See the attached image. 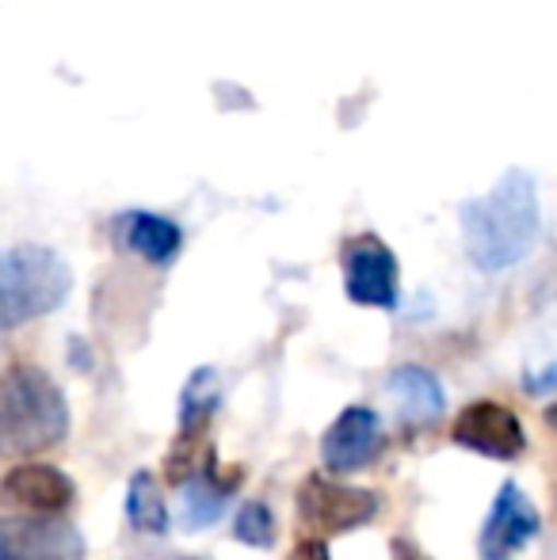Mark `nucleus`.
I'll list each match as a JSON object with an SVG mask.
<instances>
[{
	"instance_id": "39448f33",
	"label": "nucleus",
	"mask_w": 557,
	"mask_h": 560,
	"mask_svg": "<svg viewBox=\"0 0 557 560\" xmlns=\"http://www.w3.org/2000/svg\"><path fill=\"white\" fill-rule=\"evenodd\" d=\"M538 508L531 503V495L523 492L515 480H504L489 508V518L481 526V538H477V553L485 560H512L520 557L531 541L538 538Z\"/></svg>"
},
{
	"instance_id": "aec40b11",
	"label": "nucleus",
	"mask_w": 557,
	"mask_h": 560,
	"mask_svg": "<svg viewBox=\"0 0 557 560\" xmlns=\"http://www.w3.org/2000/svg\"><path fill=\"white\" fill-rule=\"evenodd\" d=\"M543 420L550 423V428L557 431V400H554V405H550V408H546V412H543Z\"/></svg>"
},
{
	"instance_id": "0eeeda50",
	"label": "nucleus",
	"mask_w": 557,
	"mask_h": 560,
	"mask_svg": "<svg viewBox=\"0 0 557 560\" xmlns=\"http://www.w3.org/2000/svg\"><path fill=\"white\" fill-rule=\"evenodd\" d=\"M344 290L356 305L397 310V256L379 236H356L344 248Z\"/></svg>"
},
{
	"instance_id": "f3484780",
	"label": "nucleus",
	"mask_w": 557,
	"mask_h": 560,
	"mask_svg": "<svg viewBox=\"0 0 557 560\" xmlns=\"http://www.w3.org/2000/svg\"><path fill=\"white\" fill-rule=\"evenodd\" d=\"M233 538L245 541L253 549H271L276 546V515L268 511V503L248 500L233 518Z\"/></svg>"
},
{
	"instance_id": "ddd939ff",
	"label": "nucleus",
	"mask_w": 557,
	"mask_h": 560,
	"mask_svg": "<svg viewBox=\"0 0 557 560\" xmlns=\"http://www.w3.org/2000/svg\"><path fill=\"white\" fill-rule=\"evenodd\" d=\"M386 393H390V400H394L397 416H402L405 423L439 420V416H443V405H446L439 377L423 366H397L386 382Z\"/></svg>"
},
{
	"instance_id": "6ab92c4d",
	"label": "nucleus",
	"mask_w": 557,
	"mask_h": 560,
	"mask_svg": "<svg viewBox=\"0 0 557 560\" xmlns=\"http://www.w3.org/2000/svg\"><path fill=\"white\" fill-rule=\"evenodd\" d=\"M394 553H397V560H423L420 553H413V549L405 546V541H394Z\"/></svg>"
},
{
	"instance_id": "dca6fc26",
	"label": "nucleus",
	"mask_w": 557,
	"mask_h": 560,
	"mask_svg": "<svg viewBox=\"0 0 557 560\" xmlns=\"http://www.w3.org/2000/svg\"><path fill=\"white\" fill-rule=\"evenodd\" d=\"M218 405H222L218 374L210 366L195 370V374L187 377L184 393H179V431H207Z\"/></svg>"
},
{
	"instance_id": "2eb2a0df",
	"label": "nucleus",
	"mask_w": 557,
	"mask_h": 560,
	"mask_svg": "<svg viewBox=\"0 0 557 560\" xmlns=\"http://www.w3.org/2000/svg\"><path fill=\"white\" fill-rule=\"evenodd\" d=\"M127 518L141 534H169V503L149 469H138L127 488Z\"/></svg>"
},
{
	"instance_id": "9b49d317",
	"label": "nucleus",
	"mask_w": 557,
	"mask_h": 560,
	"mask_svg": "<svg viewBox=\"0 0 557 560\" xmlns=\"http://www.w3.org/2000/svg\"><path fill=\"white\" fill-rule=\"evenodd\" d=\"M115 244L135 252L146 264L164 267L176 259L179 244H184V233H179L176 222H169V218H161V214L127 210V214L115 218Z\"/></svg>"
},
{
	"instance_id": "4468645a",
	"label": "nucleus",
	"mask_w": 557,
	"mask_h": 560,
	"mask_svg": "<svg viewBox=\"0 0 557 560\" xmlns=\"http://www.w3.org/2000/svg\"><path fill=\"white\" fill-rule=\"evenodd\" d=\"M218 465L214 443H210V428L207 431H179L176 443H172L169 457H164V477L169 485H192L195 477L210 472Z\"/></svg>"
},
{
	"instance_id": "9d476101",
	"label": "nucleus",
	"mask_w": 557,
	"mask_h": 560,
	"mask_svg": "<svg viewBox=\"0 0 557 560\" xmlns=\"http://www.w3.org/2000/svg\"><path fill=\"white\" fill-rule=\"evenodd\" d=\"M77 488L73 480L61 469L43 462H23L0 480V503L15 511H27V515H61V511L73 503Z\"/></svg>"
},
{
	"instance_id": "6e6552de",
	"label": "nucleus",
	"mask_w": 557,
	"mask_h": 560,
	"mask_svg": "<svg viewBox=\"0 0 557 560\" xmlns=\"http://www.w3.org/2000/svg\"><path fill=\"white\" fill-rule=\"evenodd\" d=\"M386 446L382 435V420L379 412H371L367 405H351L328 423L325 439H321V462L333 472H359L374 462Z\"/></svg>"
},
{
	"instance_id": "f8f14e48",
	"label": "nucleus",
	"mask_w": 557,
	"mask_h": 560,
	"mask_svg": "<svg viewBox=\"0 0 557 560\" xmlns=\"http://www.w3.org/2000/svg\"><path fill=\"white\" fill-rule=\"evenodd\" d=\"M241 477H245L241 469L214 465L210 472L195 477L192 485H184V495H179V523H184V530H207V526H214L225 515V508H230Z\"/></svg>"
},
{
	"instance_id": "423d86ee",
	"label": "nucleus",
	"mask_w": 557,
	"mask_h": 560,
	"mask_svg": "<svg viewBox=\"0 0 557 560\" xmlns=\"http://www.w3.org/2000/svg\"><path fill=\"white\" fill-rule=\"evenodd\" d=\"M451 439L481 457H497V462H515L527 450V431H523L520 416L500 400H474L462 408Z\"/></svg>"
},
{
	"instance_id": "7ed1b4c3",
	"label": "nucleus",
	"mask_w": 557,
	"mask_h": 560,
	"mask_svg": "<svg viewBox=\"0 0 557 560\" xmlns=\"http://www.w3.org/2000/svg\"><path fill=\"white\" fill-rule=\"evenodd\" d=\"M73 275L58 252L20 244L0 252V332L54 313L69 298Z\"/></svg>"
},
{
	"instance_id": "a211bd4d",
	"label": "nucleus",
	"mask_w": 557,
	"mask_h": 560,
	"mask_svg": "<svg viewBox=\"0 0 557 560\" xmlns=\"http://www.w3.org/2000/svg\"><path fill=\"white\" fill-rule=\"evenodd\" d=\"M287 560H333V557H328V546L321 538H305V541H298L294 553Z\"/></svg>"
},
{
	"instance_id": "f03ea898",
	"label": "nucleus",
	"mask_w": 557,
	"mask_h": 560,
	"mask_svg": "<svg viewBox=\"0 0 557 560\" xmlns=\"http://www.w3.org/2000/svg\"><path fill=\"white\" fill-rule=\"evenodd\" d=\"M69 435V405L46 370L12 366L0 374V454L31 457Z\"/></svg>"
},
{
	"instance_id": "f257e3e1",
	"label": "nucleus",
	"mask_w": 557,
	"mask_h": 560,
	"mask_svg": "<svg viewBox=\"0 0 557 560\" xmlns=\"http://www.w3.org/2000/svg\"><path fill=\"white\" fill-rule=\"evenodd\" d=\"M462 236L474 267L508 271L531 256L538 241V195L527 172L512 168L481 199H466L459 207Z\"/></svg>"
},
{
	"instance_id": "1a4fd4ad",
	"label": "nucleus",
	"mask_w": 557,
	"mask_h": 560,
	"mask_svg": "<svg viewBox=\"0 0 557 560\" xmlns=\"http://www.w3.org/2000/svg\"><path fill=\"white\" fill-rule=\"evenodd\" d=\"M0 560H84V538L61 518H0Z\"/></svg>"
},
{
	"instance_id": "20e7f679",
	"label": "nucleus",
	"mask_w": 557,
	"mask_h": 560,
	"mask_svg": "<svg viewBox=\"0 0 557 560\" xmlns=\"http://www.w3.org/2000/svg\"><path fill=\"white\" fill-rule=\"evenodd\" d=\"M374 515H379V495L367 492V488L340 485V480L321 477V472L298 485V518L313 538L359 530Z\"/></svg>"
}]
</instances>
